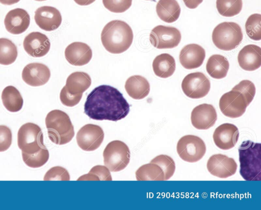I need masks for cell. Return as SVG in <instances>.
Here are the masks:
<instances>
[{"mask_svg":"<svg viewBox=\"0 0 261 210\" xmlns=\"http://www.w3.org/2000/svg\"><path fill=\"white\" fill-rule=\"evenodd\" d=\"M125 89L128 95L134 99L140 100L149 94L150 84L148 80L141 75H133L126 81Z\"/></svg>","mask_w":261,"mask_h":210,"instance_id":"23","label":"cell"},{"mask_svg":"<svg viewBox=\"0 0 261 210\" xmlns=\"http://www.w3.org/2000/svg\"><path fill=\"white\" fill-rule=\"evenodd\" d=\"M217 114L214 107L206 103L196 106L192 110L191 121L192 125L199 130H207L214 125Z\"/></svg>","mask_w":261,"mask_h":210,"instance_id":"14","label":"cell"},{"mask_svg":"<svg viewBox=\"0 0 261 210\" xmlns=\"http://www.w3.org/2000/svg\"><path fill=\"white\" fill-rule=\"evenodd\" d=\"M17 56L16 45L10 40L0 38V64L9 65L14 63Z\"/></svg>","mask_w":261,"mask_h":210,"instance_id":"30","label":"cell"},{"mask_svg":"<svg viewBox=\"0 0 261 210\" xmlns=\"http://www.w3.org/2000/svg\"><path fill=\"white\" fill-rule=\"evenodd\" d=\"M147 1H148V0H147Z\"/></svg>","mask_w":261,"mask_h":210,"instance_id":"45","label":"cell"},{"mask_svg":"<svg viewBox=\"0 0 261 210\" xmlns=\"http://www.w3.org/2000/svg\"><path fill=\"white\" fill-rule=\"evenodd\" d=\"M219 105L224 115L232 118L242 116L248 106L243 94L232 89L221 96Z\"/></svg>","mask_w":261,"mask_h":210,"instance_id":"11","label":"cell"},{"mask_svg":"<svg viewBox=\"0 0 261 210\" xmlns=\"http://www.w3.org/2000/svg\"><path fill=\"white\" fill-rule=\"evenodd\" d=\"M211 88L210 80L202 73L196 72L186 75L181 82L184 94L192 99H200L205 97Z\"/></svg>","mask_w":261,"mask_h":210,"instance_id":"10","label":"cell"},{"mask_svg":"<svg viewBox=\"0 0 261 210\" xmlns=\"http://www.w3.org/2000/svg\"><path fill=\"white\" fill-rule=\"evenodd\" d=\"M229 66V62L225 57L220 54H214L207 60L206 70L211 77L219 79L226 77Z\"/></svg>","mask_w":261,"mask_h":210,"instance_id":"27","label":"cell"},{"mask_svg":"<svg viewBox=\"0 0 261 210\" xmlns=\"http://www.w3.org/2000/svg\"><path fill=\"white\" fill-rule=\"evenodd\" d=\"M240 173L246 181H260L261 144L243 141L238 148Z\"/></svg>","mask_w":261,"mask_h":210,"instance_id":"3","label":"cell"},{"mask_svg":"<svg viewBox=\"0 0 261 210\" xmlns=\"http://www.w3.org/2000/svg\"><path fill=\"white\" fill-rule=\"evenodd\" d=\"M242 0H217L216 7L219 13L223 16L232 17L241 12Z\"/></svg>","mask_w":261,"mask_h":210,"instance_id":"31","label":"cell"},{"mask_svg":"<svg viewBox=\"0 0 261 210\" xmlns=\"http://www.w3.org/2000/svg\"><path fill=\"white\" fill-rule=\"evenodd\" d=\"M238 62L242 69L252 71L261 66V49L260 47L249 44L245 46L239 52Z\"/></svg>","mask_w":261,"mask_h":210,"instance_id":"22","label":"cell"},{"mask_svg":"<svg viewBox=\"0 0 261 210\" xmlns=\"http://www.w3.org/2000/svg\"><path fill=\"white\" fill-rule=\"evenodd\" d=\"M129 105L117 89L108 85L94 88L88 95L84 112L90 118L116 122L125 117Z\"/></svg>","mask_w":261,"mask_h":210,"instance_id":"1","label":"cell"},{"mask_svg":"<svg viewBox=\"0 0 261 210\" xmlns=\"http://www.w3.org/2000/svg\"><path fill=\"white\" fill-rule=\"evenodd\" d=\"M130 156L128 146L120 140L109 143L103 152L105 165L112 172L124 169L129 162Z\"/></svg>","mask_w":261,"mask_h":210,"instance_id":"6","label":"cell"},{"mask_svg":"<svg viewBox=\"0 0 261 210\" xmlns=\"http://www.w3.org/2000/svg\"><path fill=\"white\" fill-rule=\"evenodd\" d=\"M185 5L189 9H195L200 4L203 0H183Z\"/></svg>","mask_w":261,"mask_h":210,"instance_id":"41","label":"cell"},{"mask_svg":"<svg viewBox=\"0 0 261 210\" xmlns=\"http://www.w3.org/2000/svg\"><path fill=\"white\" fill-rule=\"evenodd\" d=\"M43 179L44 181H69L70 175L65 168L61 166H55L51 168L47 171Z\"/></svg>","mask_w":261,"mask_h":210,"instance_id":"38","label":"cell"},{"mask_svg":"<svg viewBox=\"0 0 261 210\" xmlns=\"http://www.w3.org/2000/svg\"><path fill=\"white\" fill-rule=\"evenodd\" d=\"M205 57V50L197 44L184 46L179 54V61L184 68L193 69L200 67Z\"/></svg>","mask_w":261,"mask_h":210,"instance_id":"21","label":"cell"},{"mask_svg":"<svg viewBox=\"0 0 261 210\" xmlns=\"http://www.w3.org/2000/svg\"><path fill=\"white\" fill-rule=\"evenodd\" d=\"M156 12L162 20L172 23L179 18L180 8L176 0H159L156 6Z\"/></svg>","mask_w":261,"mask_h":210,"instance_id":"25","label":"cell"},{"mask_svg":"<svg viewBox=\"0 0 261 210\" xmlns=\"http://www.w3.org/2000/svg\"><path fill=\"white\" fill-rule=\"evenodd\" d=\"M35 1L41 2V1H46V0H35Z\"/></svg>","mask_w":261,"mask_h":210,"instance_id":"44","label":"cell"},{"mask_svg":"<svg viewBox=\"0 0 261 210\" xmlns=\"http://www.w3.org/2000/svg\"><path fill=\"white\" fill-rule=\"evenodd\" d=\"M175 68V59L168 53H162L156 56L152 62V69L155 75L163 78H167L173 75Z\"/></svg>","mask_w":261,"mask_h":210,"instance_id":"24","label":"cell"},{"mask_svg":"<svg viewBox=\"0 0 261 210\" xmlns=\"http://www.w3.org/2000/svg\"><path fill=\"white\" fill-rule=\"evenodd\" d=\"M19 1L20 0H0V3L3 5H12Z\"/></svg>","mask_w":261,"mask_h":210,"instance_id":"43","label":"cell"},{"mask_svg":"<svg viewBox=\"0 0 261 210\" xmlns=\"http://www.w3.org/2000/svg\"><path fill=\"white\" fill-rule=\"evenodd\" d=\"M22 159L24 163L31 168H38L44 165L48 160L49 152L46 147L38 152L29 154L22 152Z\"/></svg>","mask_w":261,"mask_h":210,"instance_id":"32","label":"cell"},{"mask_svg":"<svg viewBox=\"0 0 261 210\" xmlns=\"http://www.w3.org/2000/svg\"><path fill=\"white\" fill-rule=\"evenodd\" d=\"M74 1L80 6H87L93 3L95 0H74Z\"/></svg>","mask_w":261,"mask_h":210,"instance_id":"42","label":"cell"},{"mask_svg":"<svg viewBox=\"0 0 261 210\" xmlns=\"http://www.w3.org/2000/svg\"><path fill=\"white\" fill-rule=\"evenodd\" d=\"M50 77V72L46 65L33 63L24 67L22 72V80L28 85L39 86L45 84Z\"/></svg>","mask_w":261,"mask_h":210,"instance_id":"18","label":"cell"},{"mask_svg":"<svg viewBox=\"0 0 261 210\" xmlns=\"http://www.w3.org/2000/svg\"><path fill=\"white\" fill-rule=\"evenodd\" d=\"M30 17L24 9L16 8L10 11L6 15L4 24L7 31L11 34L18 35L29 27Z\"/></svg>","mask_w":261,"mask_h":210,"instance_id":"19","label":"cell"},{"mask_svg":"<svg viewBox=\"0 0 261 210\" xmlns=\"http://www.w3.org/2000/svg\"><path fill=\"white\" fill-rule=\"evenodd\" d=\"M133 32L125 22L114 20L108 22L101 33V41L105 48L113 54L127 50L133 40Z\"/></svg>","mask_w":261,"mask_h":210,"instance_id":"2","label":"cell"},{"mask_svg":"<svg viewBox=\"0 0 261 210\" xmlns=\"http://www.w3.org/2000/svg\"><path fill=\"white\" fill-rule=\"evenodd\" d=\"M243 35L241 26L236 22H223L218 24L212 33V40L219 49L229 51L241 43Z\"/></svg>","mask_w":261,"mask_h":210,"instance_id":"5","label":"cell"},{"mask_svg":"<svg viewBox=\"0 0 261 210\" xmlns=\"http://www.w3.org/2000/svg\"><path fill=\"white\" fill-rule=\"evenodd\" d=\"M83 94L73 95L70 94L65 85L61 91L60 99L62 103L68 107H73L77 105L81 100Z\"/></svg>","mask_w":261,"mask_h":210,"instance_id":"39","label":"cell"},{"mask_svg":"<svg viewBox=\"0 0 261 210\" xmlns=\"http://www.w3.org/2000/svg\"><path fill=\"white\" fill-rule=\"evenodd\" d=\"M109 169L102 165L94 166L86 174L80 177L77 181H112Z\"/></svg>","mask_w":261,"mask_h":210,"instance_id":"34","label":"cell"},{"mask_svg":"<svg viewBox=\"0 0 261 210\" xmlns=\"http://www.w3.org/2000/svg\"><path fill=\"white\" fill-rule=\"evenodd\" d=\"M34 19L38 26L45 31L57 29L62 22L60 11L51 6H45L38 8L35 12Z\"/></svg>","mask_w":261,"mask_h":210,"instance_id":"15","label":"cell"},{"mask_svg":"<svg viewBox=\"0 0 261 210\" xmlns=\"http://www.w3.org/2000/svg\"><path fill=\"white\" fill-rule=\"evenodd\" d=\"M2 100L5 107L10 112H17L23 106V100L20 92L12 85L7 86L3 89Z\"/></svg>","mask_w":261,"mask_h":210,"instance_id":"28","label":"cell"},{"mask_svg":"<svg viewBox=\"0 0 261 210\" xmlns=\"http://www.w3.org/2000/svg\"><path fill=\"white\" fill-rule=\"evenodd\" d=\"M206 166L211 174L221 178L232 176L237 169V164L233 158L220 154L211 156Z\"/></svg>","mask_w":261,"mask_h":210,"instance_id":"13","label":"cell"},{"mask_svg":"<svg viewBox=\"0 0 261 210\" xmlns=\"http://www.w3.org/2000/svg\"><path fill=\"white\" fill-rule=\"evenodd\" d=\"M136 177L138 181H164L162 169L151 162L140 167L136 172Z\"/></svg>","mask_w":261,"mask_h":210,"instance_id":"29","label":"cell"},{"mask_svg":"<svg viewBox=\"0 0 261 210\" xmlns=\"http://www.w3.org/2000/svg\"><path fill=\"white\" fill-rule=\"evenodd\" d=\"M241 93L244 96L248 105L252 102L255 94V87L254 83L249 80H243L232 88Z\"/></svg>","mask_w":261,"mask_h":210,"instance_id":"36","label":"cell"},{"mask_svg":"<svg viewBox=\"0 0 261 210\" xmlns=\"http://www.w3.org/2000/svg\"><path fill=\"white\" fill-rule=\"evenodd\" d=\"M239 137L238 128L230 123H224L214 131L213 138L216 145L220 149L227 150L233 147Z\"/></svg>","mask_w":261,"mask_h":210,"instance_id":"16","label":"cell"},{"mask_svg":"<svg viewBox=\"0 0 261 210\" xmlns=\"http://www.w3.org/2000/svg\"><path fill=\"white\" fill-rule=\"evenodd\" d=\"M90 76L84 72H75L70 74L66 79V87L71 94H83L91 85Z\"/></svg>","mask_w":261,"mask_h":210,"instance_id":"26","label":"cell"},{"mask_svg":"<svg viewBox=\"0 0 261 210\" xmlns=\"http://www.w3.org/2000/svg\"><path fill=\"white\" fill-rule=\"evenodd\" d=\"M158 164L163 170L164 173V180H168L174 174L175 170V164L173 159L166 155H160L151 161Z\"/></svg>","mask_w":261,"mask_h":210,"instance_id":"35","label":"cell"},{"mask_svg":"<svg viewBox=\"0 0 261 210\" xmlns=\"http://www.w3.org/2000/svg\"><path fill=\"white\" fill-rule=\"evenodd\" d=\"M105 7L112 12L120 13L128 10L132 0H102Z\"/></svg>","mask_w":261,"mask_h":210,"instance_id":"37","label":"cell"},{"mask_svg":"<svg viewBox=\"0 0 261 210\" xmlns=\"http://www.w3.org/2000/svg\"><path fill=\"white\" fill-rule=\"evenodd\" d=\"M25 52L30 56L40 57L46 55L50 49V43L48 37L40 32L28 34L23 43Z\"/></svg>","mask_w":261,"mask_h":210,"instance_id":"17","label":"cell"},{"mask_svg":"<svg viewBox=\"0 0 261 210\" xmlns=\"http://www.w3.org/2000/svg\"><path fill=\"white\" fill-rule=\"evenodd\" d=\"M12 140V132L9 128L0 125V152L6 151L10 147Z\"/></svg>","mask_w":261,"mask_h":210,"instance_id":"40","label":"cell"},{"mask_svg":"<svg viewBox=\"0 0 261 210\" xmlns=\"http://www.w3.org/2000/svg\"><path fill=\"white\" fill-rule=\"evenodd\" d=\"M261 15L253 14L249 16L245 23L247 36L252 40L258 41L261 39Z\"/></svg>","mask_w":261,"mask_h":210,"instance_id":"33","label":"cell"},{"mask_svg":"<svg viewBox=\"0 0 261 210\" xmlns=\"http://www.w3.org/2000/svg\"><path fill=\"white\" fill-rule=\"evenodd\" d=\"M104 138L102 128L96 125L87 124L82 127L76 134L79 146L85 151H93L98 148Z\"/></svg>","mask_w":261,"mask_h":210,"instance_id":"12","label":"cell"},{"mask_svg":"<svg viewBox=\"0 0 261 210\" xmlns=\"http://www.w3.org/2000/svg\"><path fill=\"white\" fill-rule=\"evenodd\" d=\"M92 51L90 47L83 42H75L68 45L65 50V57L71 65L82 66L91 59Z\"/></svg>","mask_w":261,"mask_h":210,"instance_id":"20","label":"cell"},{"mask_svg":"<svg viewBox=\"0 0 261 210\" xmlns=\"http://www.w3.org/2000/svg\"><path fill=\"white\" fill-rule=\"evenodd\" d=\"M45 125L50 140L63 145L69 142L74 135V128L68 115L60 110H53L47 114Z\"/></svg>","mask_w":261,"mask_h":210,"instance_id":"4","label":"cell"},{"mask_svg":"<svg viewBox=\"0 0 261 210\" xmlns=\"http://www.w3.org/2000/svg\"><path fill=\"white\" fill-rule=\"evenodd\" d=\"M176 151L182 160L194 163L199 161L204 156L206 152V146L200 137L193 135H187L178 140Z\"/></svg>","mask_w":261,"mask_h":210,"instance_id":"8","label":"cell"},{"mask_svg":"<svg viewBox=\"0 0 261 210\" xmlns=\"http://www.w3.org/2000/svg\"><path fill=\"white\" fill-rule=\"evenodd\" d=\"M17 144L22 152L27 154H35L45 146L41 129L33 123L22 125L17 134Z\"/></svg>","mask_w":261,"mask_h":210,"instance_id":"7","label":"cell"},{"mask_svg":"<svg viewBox=\"0 0 261 210\" xmlns=\"http://www.w3.org/2000/svg\"><path fill=\"white\" fill-rule=\"evenodd\" d=\"M181 38L180 32L177 28L162 25L154 27L149 35L151 44L158 49L174 48L178 46Z\"/></svg>","mask_w":261,"mask_h":210,"instance_id":"9","label":"cell"}]
</instances>
